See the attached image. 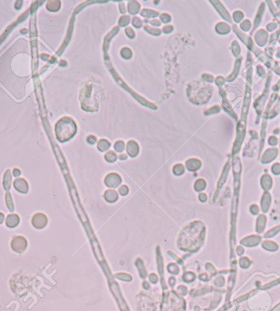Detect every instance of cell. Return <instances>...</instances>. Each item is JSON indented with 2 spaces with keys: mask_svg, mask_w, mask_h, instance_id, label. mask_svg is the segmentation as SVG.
<instances>
[{
  "mask_svg": "<svg viewBox=\"0 0 280 311\" xmlns=\"http://www.w3.org/2000/svg\"><path fill=\"white\" fill-rule=\"evenodd\" d=\"M26 241L22 237H16L12 242V248L16 252H22L26 250Z\"/></svg>",
  "mask_w": 280,
  "mask_h": 311,
  "instance_id": "1",
  "label": "cell"
},
{
  "mask_svg": "<svg viewBox=\"0 0 280 311\" xmlns=\"http://www.w3.org/2000/svg\"><path fill=\"white\" fill-rule=\"evenodd\" d=\"M3 219H4V216H3V214L0 213V224H1V223H3Z\"/></svg>",
  "mask_w": 280,
  "mask_h": 311,
  "instance_id": "6",
  "label": "cell"
},
{
  "mask_svg": "<svg viewBox=\"0 0 280 311\" xmlns=\"http://www.w3.org/2000/svg\"><path fill=\"white\" fill-rule=\"evenodd\" d=\"M92 242H93V249H94V252H95V255H96V257L97 258V260L99 261H102V255L101 254V249L98 246V243L97 242L95 239L92 240Z\"/></svg>",
  "mask_w": 280,
  "mask_h": 311,
  "instance_id": "5",
  "label": "cell"
},
{
  "mask_svg": "<svg viewBox=\"0 0 280 311\" xmlns=\"http://www.w3.org/2000/svg\"><path fill=\"white\" fill-rule=\"evenodd\" d=\"M19 223V217L16 214H10L7 216V220H6V224L8 227L12 228L16 227Z\"/></svg>",
  "mask_w": 280,
  "mask_h": 311,
  "instance_id": "4",
  "label": "cell"
},
{
  "mask_svg": "<svg viewBox=\"0 0 280 311\" xmlns=\"http://www.w3.org/2000/svg\"><path fill=\"white\" fill-rule=\"evenodd\" d=\"M72 197H73L74 202H75V205H76V208L77 211H78L79 214H80V217H81L82 221H83V222H86L87 221L86 215L84 214V213L83 212V210H82V209L80 208V203H79V201H78V199H77V197H76V192H75L74 190H72Z\"/></svg>",
  "mask_w": 280,
  "mask_h": 311,
  "instance_id": "3",
  "label": "cell"
},
{
  "mask_svg": "<svg viewBox=\"0 0 280 311\" xmlns=\"http://www.w3.org/2000/svg\"><path fill=\"white\" fill-rule=\"evenodd\" d=\"M45 217L41 214H35L34 217H33V219H32V223L35 227L36 228H43L44 225H46V219H44Z\"/></svg>",
  "mask_w": 280,
  "mask_h": 311,
  "instance_id": "2",
  "label": "cell"
}]
</instances>
